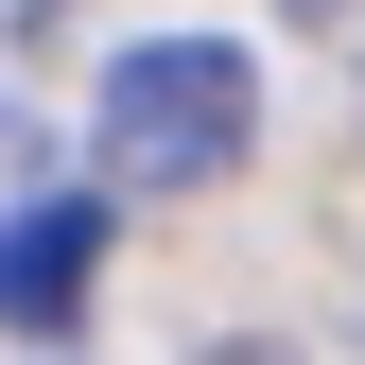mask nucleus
<instances>
[{"label":"nucleus","mask_w":365,"mask_h":365,"mask_svg":"<svg viewBox=\"0 0 365 365\" xmlns=\"http://www.w3.org/2000/svg\"><path fill=\"white\" fill-rule=\"evenodd\" d=\"M87 261H105V209H70V192H35V209H0V313H18V331H53Z\"/></svg>","instance_id":"f03ea898"},{"label":"nucleus","mask_w":365,"mask_h":365,"mask_svg":"<svg viewBox=\"0 0 365 365\" xmlns=\"http://www.w3.org/2000/svg\"><path fill=\"white\" fill-rule=\"evenodd\" d=\"M209 365H296V348H209Z\"/></svg>","instance_id":"7ed1b4c3"},{"label":"nucleus","mask_w":365,"mask_h":365,"mask_svg":"<svg viewBox=\"0 0 365 365\" xmlns=\"http://www.w3.org/2000/svg\"><path fill=\"white\" fill-rule=\"evenodd\" d=\"M296 18H348V0H296Z\"/></svg>","instance_id":"20e7f679"},{"label":"nucleus","mask_w":365,"mask_h":365,"mask_svg":"<svg viewBox=\"0 0 365 365\" xmlns=\"http://www.w3.org/2000/svg\"><path fill=\"white\" fill-rule=\"evenodd\" d=\"M244 140H261V87H244L226 35H140V53H105V105H87V174H105V192H209Z\"/></svg>","instance_id":"f257e3e1"}]
</instances>
